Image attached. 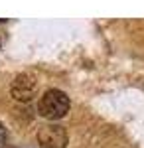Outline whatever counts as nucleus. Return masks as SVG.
I'll use <instances>...</instances> for the list:
<instances>
[{
  "instance_id": "obj_1",
  "label": "nucleus",
  "mask_w": 144,
  "mask_h": 148,
  "mask_svg": "<svg viewBox=\"0 0 144 148\" xmlns=\"http://www.w3.org/2000/svg\"><path fill=\"white\" fill-rule=\"evenodd\" d=\"M38 109H40L42 116L49 119V121H57V119L65 116L69 111V97L59 89H49L40 99Z\"/></svg>"
},
{
  "instance_id": "obj_2",
  "label": "nucleus",
  "mask_w": 144,
  "mask_h": 148,
  "mask_svg": "<svg viewBox=\"0 0 144 148\" xmlns=\"http://www.w3.org/2000/svg\"><path fill=\"white\" fill-rule=\"evenodd\" d=\"M38 142L42 148H65L67 130L59 125H45L38 130Z\"/></svg>"
},
{
  "instance_id": "obj_4",
  "label": "nucleus",
  "mask_w": 144,
  "mask_h": 148,
  "mask_svg": "<svg viewBox=\"0 0 144 148\" xmlns=\"http://www.w3.org/2000/svg\"><path fill=\"white\" fill-rule=\"evenodd\" d=\"M4 142H6V128L0 123V148H4Z\"/></svg>"
},
{
  "instance_id": "obj_5",
  "label": "nucleus",
  "mask_w": 144,
  "mask_h": 148,
  "mask_svg": "<svg viewBox=\"0 0 144 148\" xmlns=\"http://www.w3.org/2000/svg\"><path fill=\"white\" fill-rule=\"evenodd\" d=\"M4 148H12V146H4Z\"/></svg>"
},
{
  "instance_id": "obj_3",
  "label": "nucleus",
  "mask_w": 144,
  "mask_h": 148,
  "mask_svg": "<svg viewBox=\"0 0 144 148\" xmlns=\"http://www.w3.org/2000/svg\"><path fill=\"white\" fill-rule=\"evenodd\" d=\"M10 93H12V97H14L16 101H22V103L30 101L34 97V93H36V81H34V77L26 75V73L18 75L16 79L12 81Z\"/></svg>"
}]
</instances>
